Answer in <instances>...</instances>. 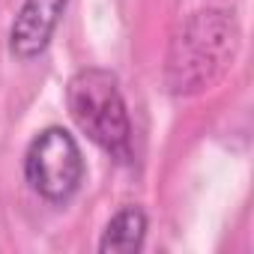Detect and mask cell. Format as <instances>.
<instances>
[{
	"mask_svg": "<svg viewBox=\"0 0 254 254\" xmlns=\"http://www.w3.org/2000/svg\"><path fill=\"white\" fill-rule=\"evenodd\" d=\"M239 48V27L224 9L194 12L174 36L165 60V84L174 96L206 90L224 75Z\"/></svg>",
	"mask_w": 254,
	"mask_h": 254,
	"instance_id": "6da1fadb",
	"label": "cell"
},
{
	"mask_svg": "<svg viewBox=\"0 0 254 254\" xmlns=\"http://www.w3.org/2000/svg\"><path fill=\"white\" fill-rule=\"evenodd\" d=\"M66 105L78 129L117 162H132V120L117 78L108 69H81L66 87Z\"/></svg>",
	"mask_w": 254,
	"mask_h": 254,
	"instance_id": "7a4b0ae2",
	"label": "cell"
},
{
	"mask_svg": "<svg viewBox=\"0 0 254 254\" xmlns=\"http://www.w3.org/2000/svg\"><path fill=\"white\" fill-rule=\"evenodd\" d=\"M24 177L45 200H69L84 180V156L78 141L60 126L39 132L24 156Z\"/></svg>",
	"mask_w": 254,
	"mask_h": 254,
	"instance_id": "3957f363",
	"label": "cell"
},
{
	"mask_svg": "<svg viewBox=\"0 0 254 254\" xmlns=\"http://www.w3.org/2000/svg\"><path fill=\"white\" fill-rule=\"evenodd\" d=\"M66 0H24L9 30V51L21 60L42 54L57 30Z\"/></svg>",
	"mask_w": 254,
	"mask_h": 254,
	"instance_id": "277c9868",
	"label": "cell"
},
{
	"mask_svg": "<svg viewBox=\"0 0 254 254\" xmlns=\"http://www.w3.org/2000/svg\"><path fill=\"white\" fill-rule=\"evenodd\" d=\"M144 236H147L144 209L126 206L108 221V227H105V233L99 239V251H105V254L108 251L111 254H132V251H138L144 245Z\"/></svg>",
	"mask_w": 254,
	"mask_h": 254,
	"instance_id": "5b68a950",
	"label": "cell"
}]
</instances>
